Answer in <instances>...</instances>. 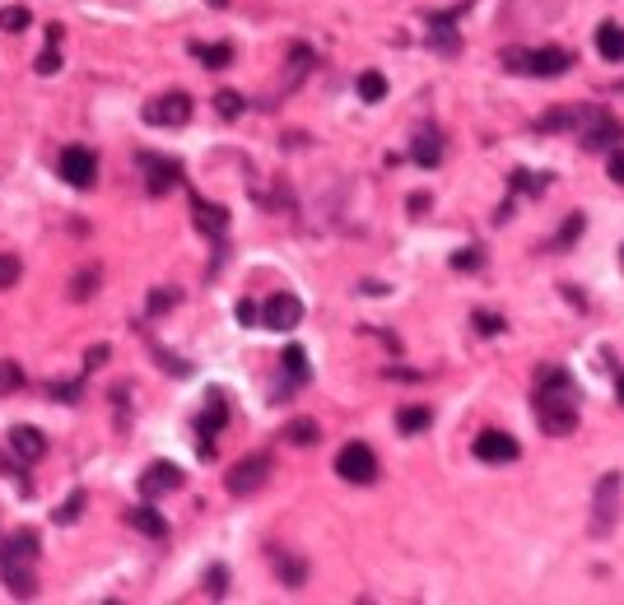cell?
Here are the masks:
<instances>
[{
	"instance_id": "cell-1",
	"label": "cell",
	"mask_w": 624,
	"mask_h": 605,
	"mask_svg": "<svg viewBox=\"0 0 624 605\" xmlns=\"http://www.w3.org/2000/svg\"><path fill=\"white\" fill-rule=\"evenodd\" d=\"M536 424L550 438H569L578 429V382L559 363H545L536 373Z\"/></svg>"
},
{
	"instance_id": "cell-2",
	"label": "cell",
	"mask_w": 624,
	"mask_h": 605,
	"mask_svg": "<svg viewBox=\"0 0 624 605\" xmlns=\"http://www.w3.org/2000/svg\"><path fill=\"white\" fill-rule=\"evenodd\" d=\"M38 531H14V540H5V550H0V573H5V587L10 596H38Z\"/></svg>"
},
{
	"instance_id": "cell-3",
	"label": "cell",
	"mask_w": 624,
	"mask_h": 605,
	"mask_svg": "<svg viewBox=\"0 0 624 605\" xmlns=\"http://www.w3.org/2000/svg\"><path fill=\"white\" fill-rule=\"evenodd\" d=\"M503 66L508 70H517V75H550V80H555V75H564V70L573 66V56L569 52H559V47H541V52H522V47H508V52H503Z\"/></svg>"
},
{
	"instance_id": "cell-4",
	"label": "cell",
	"mask_w": 624,
	"mask_h": 605,
	"mask_svg": "<svg viewBox=\"0 0 624 605\" xmlns=\"http://www.w3.org/2000/svg\"><path fill=\"white\" fill-rule=\"evenodd\" d=\"M573 131H578V145L583 149H615L624 140V126L606 108H583Z\"/></svg>"
},
{
	"instance_id": "cell-5",
	"label": "cell",
	"mask_w": 624,
	"mask_h": 605,
	"mask_svg": "<svg viewBox=\"0 0 624 605\" xmlns=\"http://www.w3.org/2000/svg\"><path fill=\"white\" fill-rule=\"evenodd\" d=\"M229 424V401H224V391H210L205 396V410L196 419V452L201 457H215V433Z\"/></svg>"
},
{
	"instance_id": "cell-6",
	"label": "cell",
	"mask_w": 624,
	"mask_h": 605,
	"mask_svg": "<svg viewBox=\"0 0 624 605\" xmlns=\"http://www.w3.org/2000/svg\"><path fill=\"white\" fill-rule=\"evenodd\" d=\"M336 475L350 484H373L378 480V457H373V447L364 443H345L336 457Z\"/></svg>"
},
{
	"instance_id": "cell-7",
	"label": "cell",
	"mask_w": 624,
	"mask_h": 605,
	"mask_svg": "<svg viewBox=\"0 0 624 605\" xmlns=\"http://www.w3.org/2000/svg\"><path fill=\"white\" fill-rule=\"evenodd\" d=\"M275 471V461L266 457V452H257V457H247V461H238V466H233L229 471V494L233 498H252L261 489V484H266V475Z\"/></svg>"
},
{
	"instance_id": "cell-8",
	"label": "cell",
	"mask_w": 624,
	"mask_h": 605,
	"mask_svg": "<svg viewBox=\"0 0 624 605\" xmlns=\"http://www.w3.org/2000/svg\"><path fill=\"white\" fill-rule=\"evenodd\" d=\"M191 215H196V229L215 242V266H219V256H224V233H229V210H224V205H215V201L191 196Z\"/></svg>"
},
{
	"instance_id": "cell-9",
	"label": "cell",
	"mask_w": 624,
	"mask_h": 605,
	"mask_svg": "<svg viewBox=\"0 0 624 605\" xmlns=\"http://www.w3.org/2000/svg\"><path fill=\"white\" fill-rule=\"evenodd\" d=\"M61 177H66V187H75V191H89L94 187V177H98V159L89 154L84 145H70V149H61Z\"/></svg>"
},
{
	"instance_id": "cell-10",
	"label": "cell",
	"mask_w": 624,
	"mask_h": 605,
	"mask_svg": "<svg viewBox=\"0 0 624 605\" xmlns=\"http://www.w3.org/2000/svg\"><path fill=\"white\" fill-rule=\"evenodd\" d=\"M615 517H620V475H601L597 484V503H592V531L597 536H606L615 526Z\"/></svg>"
},
{
	"instance_id": "cell-11",
	"label": "cell",
	"mask_w": 624,
	"mask_h": 605,
	"mask_svg": "<svg viewBox=\"0 0 624 605\" xmlns=\"http://www.w3.org/2000/svg\"><path fill=\"white\" fill-rule=\"evenodd\" d=\"M517 438L513 433H499V429H485L480 438H475V457L485 461V466H508V461H517Z\"/></svg>"
},
{
	"instance_id": "cell-12",
	"label": "cell",
	"mask_w": 624,
	"mask_h": 605,
	"mask_svg": "<svg viewBox=\"0 0 624 605\" xmlns=\"http://www.w3.org/2000/svg\"><path fill=\"white\" fill-rule=\"evenodd\" d=\"M299 322H303V303L294 294L266 298V308H261V326H266V331H294Z\"/></svg>"
},
{
	"instance_id": "cell-13",
	"label": "cell",
	"mask_w": 624,
	"mask_h": 605,
	"mask_svg": "<svg viewBox=\"0 0 624 605\" xmlns=\"http://www.w3.org/2000/svg\"><path fill=\"white\" fill-rule=\"evenodd\" d=\"M145 121L150 126H187L191 121V98L187 94H163L145 103Z\"/></svg>"
},
{
	"instance_id": "cell-14",
	"label": "cell",
	"mask_w": 624,
	"mask_h": 605,
	"mask_svg": "<svg viewBox=\"0 0 624 605\" xmlns=\"http://www.w3.org/2000/svg\"><path fill=\"white\" fill-rule=\"evenodd\" d=\"M5 443H10V457L24 461V466H33V461L47 457V438H42L33 424H19V429H10V438H5Z\"/></svg>"
},
{
	"instance_id": "cell-15",
	"label": "cell",
	"mask_w": 624,
	"mask_h": 605,
	"mask_svg": "<svg viewBox=\"0 0 624 605\" xmlns=\"http://www.w3.org/2000/svg\"><path fill=\"white\" fill-rule=\"evenodd\" d=\"M140 168L150 173V196H168V191L182 182V168H177V159H154V154H140Z\"/></svg>"
},
{
	"instance_id": "cell-16",
	"label": "cell",
	"mask_w": 624,
	"mask_h": 605,
	"mask_svg": "<svg viewBox=\"0 0 624 605\" xmlns=\"http://www.w3.org/2000/svg\"><path fill=\"white\" fill-rule=\"evenodd\" d=\"M177 484H182V471L168 466V461H154L150 471L140 475V494H145V498H163V494H173Z\"/></svg>"
},
{
	"instance_id": "cell-17",
	"label": "cell",
	"mask_w": 624,
	"mask_h": 605,
	"mask_svg": "<svg viewBox=\"0 0 624 605\" xmlns=\"http://www.w3.org/2000/svg\"><path fill=\"white\" fill-rule=\"evenodd\" d=\"M126 526H136L140 536H150V540H168V522H163V512H154L150 503L126 508Z\"/></svg>"
},
{
	"instance_id": "cell-18",
	"label": "cell",
	"mask_w": 624,
	"mask_h": 605,
	"mask_svg": "<svg viewBox=\"0 0 624 605\" xmlns=\"http://www.w3.org/2000/svg\"><path fill=\"white\" fill-rule=\"evenodd\" d=\"M191 56H196L205 70H224L233 61V47L229 42H191Z\"/></svg>"
},
{
	"instance_id": "cell-19",
	"label": "cell",
	"mask_w": 624,
	"mask_h": 605,
	"mask_svg": "<svg viewBox=\"0 0 624 605\" xmlns=\"http://www.w3.org/2000/svg\"><path fill=\"white\" fill-rule=\"evenodd\" d=\"M462 10H466V5H457V10H448V14H438V19H434L429 42H434L438 52H457V28H452V24H457V14H462Z\"/></svg>"
},
{
	"instance_id": "cell-20",
	"label": "cell",
	"mask_w": 624,
	"mask_h": 605,
	"mask_svg": "<svg viewBox=\"0 0 624 605\" xmlns=\"http://www.w3.org/2000/svg\"><path fill=\"white\" fill-rule=\"evenodd\" d=\"M410 154H415V163L434 168V163L443 159V135H438V131H420V135H415V145H410Z\"/></svg>"
},
{
	"instance_id": "cell-21",
	"label": "cell",
	"mask_w": 624,
	"mask_h": 605,
	"mask_svg": "<svg viewBox=\"0 0 624 605\" xmlns=\"http://www.w3.org/2000/svg\"><path fill=\"white\" fill-rule=\"evenodd\" d=\"M271 564L280 568V578H285V587H294V592H299V587H303V578H308V568H303V559H294V554H285V550H271Z\"/></svg>"
},
{
	"instance_id": "cell-22",
	"label": "cell",
	"mask_w": 624,
	"mask_h": 605,
	"mask_svg": "<svg viewBox=\"0 0 624 605\" xmlns=\"http://www.w3.org/2000/svg\"><path fill=\"white\" fill-rule=\"evenodd\" d=\"M597 52L606 61H624V28L620 24H601L597 28Z\"/></svg>"
},
{
	"instance_id": "cell-23",
	"label": "cell",
	"mask_w": 624,
	"mask_h": 605,
	"mask_svg": "<svg viewBox=\"0 0 624 605\" xmlns=\"http://www.w3.org/2000/svg\"><path fill=\"white\" fill-rule=\"evenodd\" d=\"M429 424H434V410H429V405H406V410L396 415V429L401 433H424Z\"/></svg>"
},
{
	"instance_id": "cell-24",
	"label": "cell",
	"mask_w": 624,
	"mask_h": 605,
	"mask_svg": "<svg viewBox=\"0 0 624 605\" xmlns=\"http://www.w3.org/2000/svg\"><path fill=\"white\" fill-rule=\"evenodd\" d=\"M578 117H583V108H559V112H545L536 126L541 131H569V126H578Z\"/></svg>"
},
{
	"instance_id": "cell-25",
	"label": "cell",
	"mask_w": 624,
	"mask_h": 605,
	"mask_svg": "<svg viewBox=\"0 0 624 605\" xmlns=\"http://www.w3.org/2000/svg\"><path fill=\"white\" fill-rule=\"evenodd\" d=\"M359 98H364V103H382V98H387V80H382L378 70H364V75H359Z\"/></svg>"
},
{
	"instance_id": "cell-26",
	"label": "cell",
	"mask_w": 624,
	"mask_h": 605,
	"mask_svg": "<svg viewBox=\"0 0 624 605\" xmlns=\"http://www.w3.org/2000/svg\"><path fill=\"white\" fill-rule=\"evenodd\" d=\"M28 24H33L28 5H5V10H0V28H5V33H24Z\"/></svg>"
},
{
	"instance_id": "cell-27",
	"label": "cell",
	"mask_w": 624,
	"mask_h": 605,
	"mask_svg": "<svg viewBox=\"0 0 624 605\" xmlns=\"http://www.w3.org/2000/svg\"><path fill=\"white\" fill-rule=\"evenodd\" d=\"M285 438L294 447H308V443H317V424H312V419H294V424L285 429Z\"/></svg>"
},
{
	"instance_id": "cell-28",
	"label": "cell",
	"mask_w": 624,
	"mask_h": 605,
	"mask_svg": "<svg viewBox=\"0 0 624 605\" xmlns=\"http://www.w3.org/2000/svg\"><path fill=\"white\" fill-rule=\"evenodd\" d=\"M285 373L294 377V382H308V354H303L299 345H289L285 350Z\"/></svg>"
},
{
	"instance_id": "cell-29",
	"label": "cell",
	"mask_w": 624,
	"mask_h": 605,
	"mask_svg": "<svg viewBox=\"0 0 624 605\" xmlns=\"http://www.w3.org/2000/svg\"><path fill=\"white\" fill-rule=\"evenodd\" d=\"M19 387H24V368L10 359H0V396H5V391H19Z\"/></svg>"
},
{
	"instance_id": "cell-30",
	"label": "cell",
	"mask_w": 624,
	"mask_h": 605,
	"mask_svg": "<svg viewBox=\"0 0 624 605\" xmlns=\"http://www.w3.org/2000/svg\"><path fill=\"white\" fill-rule=\"evenodd\" d=\"M80 508H84V489H75V494H70L66 503L56 508V522H61V526H70L75 517H80Z\"/></svg>"
},
{
	"instance_id": "cell-31",
	"label": "cell",
	"mask_w": 624,
	"mask_h": 605,
	"mask_svg": "<svg viewBox=\"0 0 624 605\" xmlns=\"http://www.w3.org/2000/svg\"><path fill=\"white\" fill-rule=\"evenodd\" d=\"M47 396H52V401H61V405H75V401H80V382H52V387H47Z\"/></svg>"
},
{
	"instance_id": "cell-32",
	"label": "cell",
	"mask_w": 624,
	"mask_h": 605,
	"mask_svg": "<svg viewBox=\"0 0 624 605\" xmlns=\"http://www.w3.org/2000/svg\"><path fill=\"white\" fill-rule=\"evenodd\" d=\"M480 261H485L480 247H462V252L452 256V270H480Z\"/></svg>"
},
{
	"instance_id": "cell-33",
	"label": "cell",
	"mask_w": 624,
	"mask_h": 605,
	"mask_svg": "<svg viewBox=\"0 0 624 605\" xmlns=\"http://www.w3.org/2000/svg\"><path fill=\"white\" fill-rule=\"evenodd\" d=\"M177 303V289H154L150 294V317H159V312H168Z\"/></svg>"
},
{
	"instance_id": "cell-34",
	"label": "cell",
	"mask_w": 624,
	"mask_h": 605,
	"mask_svg": "<svg viewBox=\"0 0 624 605\" xmlns=\"http://www.w3.org/2000/svg\"><path fill=\"white\" fill-rule=\"evenodd\" d=\"M215 108H219V117H238V112H243V98H238V94H229V89H224V94L215 98Z\"/></svg>"
},
{
	"instance_id": "cell-35",
	"label": "cell",
	"mask_w": 624,
	"mask_h": 605,
	"mask_svg": "<svg viewBox=\"0 0 624 605\" xmlns=\"http://www.w3.org/2000/svg\"><path fill=\"white\" fill-rule=\"evenodd\" d=\"M475 326H480V336H499L503 317H494V312H475Z\"/></svg>"
},
{
	"instance_id": "cell-36",
	"label": "cell",
	"mask_w": 624,
	"mask_h": 605,
	"mask_svg": "<svg viewBox=\"0 0 624 605\" xmlns=\"http://www.w3.org/2000/svg\"><path fill=\"white\" fill-rule=\"evenodd\" d=\"M56 70H61V56H56V47L47 42V52L38 56V75H56Z\"/></svg>"
},
{
	"instance_id": "cell-37",
	"label": "cell",
	"mask_w": 624,
	"mask_h": 605,
	"mask_svg": "<svg viewBox=\"0 0 624 605\" xmlns=\"http://www.w3.org/2000/svg\"><path fill=\"white\" fill-rule=\"evenodd\" d=\"M108 345H94V350H89V354H84V368H89V373H94V368H103V363H108Z\"/></svg>"
},
{
	"instance_id": "cell-38",
	"label": "cell",
	"mask_w": 624,
	"mask_h": 605,
	"mask_svg": "<svg viewBox=\"0 0 624 605\" xmlns=\"http://www.w3.org/2000/svg\"><path fill=\"white\" fill-rule=\"evenodd\" d=\"M229 592V573L224 568H210V596H224Z\"/></svg>"
},
{
	"instance_id": "cell-39",
	"label": "cell",
	"mask_w": 624,
	"mask_h": 605,
	"mask_svg": "<svg viewBox=\"0 0 624 605\" xmlns=\"http://www.w3.org/2000/svg\"><path fill=\"white\" fill-rule=\"evenodd\" d=\"M611 182H620L624 187V145L611 149Z\"/></svg>"
},
{
	"instance_id": "cell-40",
	"label": "cell",
	"mask_w": 624,
	"mask_h": 605,
	"mask_svg": "<svg viewBox=\"0 0 624 605\" xmlns=\"http://www.w3.org/2000/svg\"><path fill=\"white\" fill-rule=\"evenodd\" d=\"M257 317H261V308L252 303V298H243V303H238V322H243V326H252Z\"/></svg>"
},
{
	"instance_id": "cell-41",
	"label": "cell",
	"mask_w": 624,
	"mask_h": 605,
	"mask_svg": "<svg viewBox=\"0 0 624 605\" xmlns=\"http://www.w3.org/2000/svg\"><path fill=\"white\" fill-rule=\"evenodd\" d=\"M94 284H98V270L80 275V280H75V298H89V294H94Z\"/></svg>"
},
{
	"instance_id": "cell-42",
	"label": "cell",
	"mask_w": 624,
	"mask_h": 605,
	"mask_svg": "<svg viewBox=\"0 0 624 605\" xmlns=\"http://www.w3.org/2000/svg\"><path fill=\"white\" fill-rule=\"evenodd\" d=\"M513 187L517 191H541L545 182H541V177H531V173H513Z\"/></svg>"
},
{
	"instance_id": "cell-43",
	"label": "cell",
	"mask_w": 624,
	"mask_h": 605,
	"mask_svg": "<svg viewBox=\"0 0 624 605\" xmlns=\"http://www.w3.org/2000/svg\"><path fill=\"white\" fill-rule=\"evenodd\" d=\"M578 229H583V215H573L569 224H564V233H559V242H573V238H578Z\"/></svg>"
},
{
	"instance_id": "cell-44",
	"label": "cell",
	"mask_w": 624,
	"mask_h": 605,
	"mask_svg": "<svg viewBox=\"0 0 624 605\" xmlns=\"http://www.w3.org/2000/svg\"><path fill=\"white\" fill-rule=\"evenodd\" d=\"M19 280V261H0V284Z\"/></svg>"
},
{
	"instance_id": "cell-45",
	"label": "cell",
	"mask_w": 624,
	"mask_h": 605,
	"mask_svg": "<svg viewBox=\"0 0 624 605\" xmlns=\"http://www.w3.org/2000/svg\"><path fill=\"white\" fill-rule=\"evenodd\" d=\"M620 401H624V382H620Z\"/></svg>"
},
{
	"instance_id": "cell-46",
	"label": "cell",
	"mask_w": 624,
	"mask_h": 605,
	"mask_svg": "<svg viewBox=\"0 0 624 605\" xmlns=\"http://www.w3.org/2000/svg\"><path fill=\"white\" fill-rule=\"evenodd\" d=\"M620 261H624V247H620Z\"/></svg>"
}]
</instances>
